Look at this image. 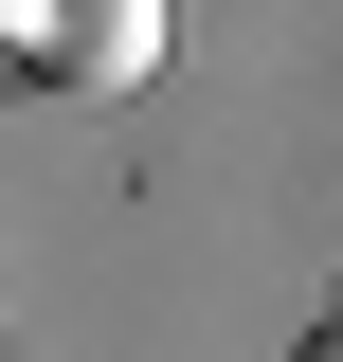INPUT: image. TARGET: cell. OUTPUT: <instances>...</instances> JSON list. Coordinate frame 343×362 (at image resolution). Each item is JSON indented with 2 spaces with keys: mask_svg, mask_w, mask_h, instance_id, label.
<instances>
[{
  "mask_svg": "<svg viewBox=\"0 0 343 362\" xmlns=\"http://www.w3.org/2000/svg\"><path fill=\"white\" fill-rule=\"evenodd\" d=\"M0 73L18 90H145L163 73V0H0Z\"/></svg>",
  "mask_w": 343,
  "mask_h": 362,
  "instance_id": "cell-1",
  "label": "cell"
},
{
  "mask_svg": "<svg viewBox=\"0 0 343 362\" xmlns=\"http://www.w3.org/2000/svg\"><path fill=\"white\" fill-rule=\"evenodd\" d=\"M289 362H343V308H325V326H307V344H289Z\"/></svg>",
  "mask_w": 343,
  "mask_h": 362,
  "instance_id": "cell-2",
  "label": "cell"
}]
</instances>
